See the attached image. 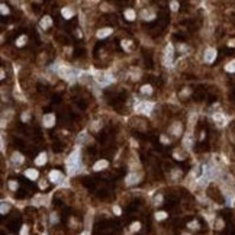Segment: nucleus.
<instances>
[{
    "label": "nucleus",
    "mask_w": 235,
    "mask_h": 235,
    "mask_svg": "<svg viewBox=\"0 0 235 235\" xmlns=\"http://www.w3.org/2000/svg\"><path fill=\"white\" fill-rule=\"evenodd\" d=\"M65 164H67L68 174H70V176L76 174V173L79 171V169H80V151H79V150L74 151L71 155L67 158V162H65Z\"/></svg>",
    "instance_id": "obj_1"
},
{
    "label": "nucleus",
    "mask_w": 235,
    "mask_h": 235,
    "mask_svg": "<svg viewBox=\"0 0 235 235\" xmlns=\"http://www.w3.org/2000/svg\"><path fill=\"white\" fill-rule=\"evenodd\" d=\"M58 74L62 77V79H65L67 81H70V83H73V81H76V79H77V76H79V73L76 71V70H73V68H68V67H64V65H61V67H58Z\"/></svg>",
    "instance_id": "obj_2"
},
{
    "label": "nucleus",
    "mask_w": 235,
    "mask_h": 235,
    "mask_svg": "<svg viewBox=\"0 0 235 235\" xmlns=\"http://www.w3.org/2000/svg\"><path fill=\"white\" fill-rule=\"evenodd\" d=\"M152 107H154V105L152 103H147V102H138L136 105H135V110L138 112V113H144V115H150L151 113V110H152Z\"/></svg>",
    "instance_id": "obj_3"
},
{
    "label": "nucleus",
    "mask_w": 235,
    "mask_h": 235,
    "mask_svg": "<svg viewBox=\"0 0 235 235\" xmlns=\"http://www.w3.org/2000/svg\"><path fill=\"white\" fill-rule=\"evenodd\" d=\"M173 58H174V48L171 44H169L166 48V52H164V64H166V67H170L173 64Z\"/></svg>",
    "instance_id": "obj_4"
},
{
    "label": "nucleus",
    "mask_w": 235,
    "mask_h": 235,
    "mask_svg": "<svg viewBox=\"0 0 235 235\" xmlns=\"http://www.w3.org/2000/svg\"><path fill=\"white\" fill-rule=\"evenodd\" d=\"M96 81L99 83V84H102V86H106V84H109L110 81H113V77H110L109 74H106V73H103V71H100V73H96Z\"/></svg>",
    "instance_id": "obj_5"
},
{
    "label": "nucleus",
    "mask_w": 235,
    "mask_h": 235,
    "mask_svg": "<svg viewBox=\"0 0 235 235\" xmlns=\"http://www.w3.org/2000/svg\"><path fill=\"white\" fill-rule=\"evenodd\" d=\"M42 122H44V126H45V128H51V126H54V124H55V116H54L52 113H46V115H44V117H42Z\"/></svg>",
    "instance_id": "obj_6"
},
{
    "label": "nucleus",
    "mask_w": 235,
    "mask_h": 235,
    "mask_svg": "<svg viewBox=\"0 0 235 235\" xmlns=\"http://www.w3.org/2000/svg\"><path fill=\"white\" fill-rule=\"evenodd\" d=\"M215 58H216V50H214V48H207L206 52H205V61H206L207 64H210V62H214V61H215Z\"/></svg>",
    "instance_id": "obj_7"
},
{
    "label": "nucleus",
    "mask_w": 235,
    "mask_h": 235,
    "mask_svg": "<svg viewBox=\"0 0 235 235\" xmlns=\"http://www.w3.org/2000/svg\"><path fill=\"white\" fill-rule=\"evenodd\" d=\"M50 180L52 183H60V181H62V174L58 170H54V171L50 173Z\"/></svg>",
    "instance_id": "obj_8"
},
{
    "label": "nucleus",
    "mask_w": 235,
    "mask_h": 235,
    "mask_svg": "<svg viewBox=\"0 0 235 235\" xmlns=\"http://www.w3.org/2000/svg\"><path fill=\"white\" fill-rule=\"evenodd\" d=\"M214 119H215V122H216L219 126H225V125H226V117H225L221 112H218V113L214 115Z\"/></svg>",
    "instance_id": "obj_9"
},
{
    "label": "nucleus",
    "mask_w": 235,
    "mask_h": 235,
    "mask_svg": "<svg viewBox=\"0 0 235 235\" xmlns=\"http://www.w3.org/2000/svg\"><path fill=\"white\" fill-rule=\"evenodd\" d=\"M138 181V174H135V173H129L128 176H126V179H125V183L128 184V186H132V184H135Z\"/></svg>",
    "instance_id": "obj_10"
},
{
    "label": "nucleus",
    "mask_w": 235,
    "mask_h": 235,
    "mask_svg": "<svg viewBox=\"0 0 235 235\" xmlns=\"http://www.w3.org/2000/svg\"><path fill=\"white\" fill-rule=\"evenodd\" d=\"M109 166V162L106 161V160H100V161H97L96 164H95V171H100V170H103V169H106Z\"/></svg>",
    "instance_id": "obj_11"
},
{
    "label": "nucleus",
    "mask_w": 235,
    "mask_h": 235,
    "mask_svg": "<svg viewBox=\"0 0 235 235\" xmlns=\"http://www.w3.org/2000/svg\"><path fill=\"white\" fill-rule=\"evenodd\" d=\"M51 25H52V20H51V17H50V16H45V17L41 20V28H42V29L50 28Z\"/></svg>",
    "instance_id": "obj_12"
},
{
    "label": "nucleus",
    "mask_w": 235,
    "mask_h": 235,
    "mask_svg": "<svg viewBox=\"0 0 235 235\" xmlns=\"http://www.w3.org/2000/svg\"><path fill=\"white\" fill-rule=\"evenodd\" d=\"M112 34V29L110 28H105V29H100L96 35H97V38H100V39H103V38H106V36H109Z\"/></svg>",
    "instance_id": "obj_13"
},
{
    "label": "nucleus",
    "mask_w": 235,
    "mask_h": 235,
    "mask_svg": "<svg viewBox=\"0 0 235 235\" xmlns=\"http://www.w3.org/2000/svg\"><path fill=\"white\" fill-rule=\"evenodd\" d=\"M45 162H46V154H45V152H42V154H39V155L36 157L35 164H36V166H44Z\"/></svg>",
    "instance_id": "obj_14"
},
{
    "label": "nucleus",
    "mask_w": 235,
    "mask_h": 235,
    "mask_svg": "<svg viewBox=\"0 0 235 235\" xmlns=\"http://www.w3.org/2000/svg\"><path fill=\"white\" fill-rule=\"evenodd\" d=\"M25 176H26L28 179H31V180H36V179H38V171H36V170H31V169H29V170H26V171H25Z\"/></svg>",
    "instance_id": "obj_15"
},
{
    "label": "nucleus",
    "mask_w": 235,
    "mask_h": 235,
    "mask_svg": "<svg viewBox=\"0 0 235 235\" xmlns=\"http://www.w3.org/2000/svg\"><path fill=\"white\" fill-rule=\"evenodd\" d=\"M183 142H184V147H186V148H190V147L193 145V139H192V135H190V134H187V135L184 136V139H183Z\"/></svg>",
    "instance_id": "obj_16"
},
{
    "label": "nucleus",
    "mask_w": 235,
    "mask_h": 235,
    "mask_svg": "<svg viewBox=\"0 0 235 235\" xmlns=\"http://www.w3.org/2000/svg\"><path fill=\"white\" fill-rule=\"evenodd\" d=\"M12 161H13L15 164H22V162H23V155L19 154V152H15V154L12 155Z\"/></svg>",
    "instance_id": "obj_17"
},
{
    "label": "nucleus",
    "mask_w": 235,
    "mask_h": 235,
    "mask_svg": "<svg viewBox=\"0 0 235 235\" xmlns=\"http://www.w3.org/2000/svg\"><path fill=\"white\" fill-rule=\"evenodd\" d=\"M171 132L176 135V136H179V135H181V125L177 122V124H174L173 125V128H171Z\"/></svg>",
    "instance_id": "obj_18"
},
{
    "label": "nucleus",
    "mask_w": 235,
    "mask_h": 235,
    "mask_svg": "<svg viewBox=\"0 0 235 235\" xmlns=\"http://www.w3.org/2000/svg\"><path fill=\"white\" fill-rule=\"evenodd\" d=\"M225 70H226L228 73H235V60L229 61V62L225 65Z\"/></svg>",
    "instance_id": "obj_19"
},
{
    "label": "nucleus",
    "mask_w": 235,
    "mask_h": 235,
    "mask_svg": "<svg viewBox=\"0 0 235 235\" xmlns=\"http://www.w3.org/2000/svg\"><path fill=\"white\" fill-rule=\"evenodd\" d=\"M61 13H62V16H64L65 19H70V17L73 16V10L70 9V7H64V9L61 10Z\"/></svg>",
    "instance_id": "obj_20"
},
{
    "label": "nucleus",
    "mask_w": 235,
    "mask_h": 235,
    "mask_svg": "<svg viewBox=\"0 0 235 235\" xmlns=\"http://www.w3.org/2000/svg\"><path fill=\"white\" fill-rule=\"evenodd\" d=\"M209 180H210V179H209V177H206V176L203 174L202 177H199V179H197V184L203 187V186H206V184L209 183Z\"/></svg>",
    "instance_id": "obj_21"
},
{
    "label": "nucleus",
    "mask_w": 235,
    "mask_h": 235,
    "mask_svg": "<svg viewBox=\"0 0 235 235\" xmlns=\"http://www.w3.org/2000/svg\"><path fill=\"white\" fill-rule=\"evenodd\" d=\"M87 141H89V139H87V134H86V132H81V134L77 136V142H79V144L87 142Z\"/></svg>",
    "instance_id": "obj_22"
},
{
    "label": "nucleus",
    "mask_w": 235,
    "mask_h": 235,
    "mask_svg": "<svg viewBox=\"0 0 235 235\" xmlns=\"http://www.w3.org/2000/svg\"><path fill=\"white\" fill-rule=\"evenodd\" d=\"M154 17H155V15H154V13L147 12V10H144V12H142V19H145V20H152Z\"/></svg>",
    "instance_id": "obj_23"
},
{
    "label": "nucleus",
    "mask_w": 235,
    "mask_h": 235,
    "mask_svg": "<svg viewBox=\"0 0 235 235\" xmlns=\"http://www.w3.org/2000/svg\"><path fill=\"white\" fill-rule=\"evenodd\" d=\"M125 17H126L128 20H134V19H135V12H134L132 9H128V10L125 12Z\"/></svg>",
    "instance_id": "obj_24"
},
{
    "label": "nucleus",
    "mask_w": 235,
    "mask_h": 235,
    "mask_svg": "<svg viewBox=\"0 0 235 235\" xmlns=\"http://www.w3.org/2000/svg\"><path fill=\"white\" fill-rule=\"evenodd\" d=\"M167 218V214L166 212H157L155 214V219L157 221H162V219H166Z\"/></svg>",
    "instance_id": "obj_25"
},
{
    "label": "nucleus",
    "mask_w": 235,
    "mask_h": 235,
    "mask_svg": "<svg viewBox=\"0 0 235 235\" xmlns=\"http://www.w3.org/2000/svg\"><path fill=\"white\" fill-rule=\"evenodd\" d=\"M25 42H26V36H25V35H22L20 38H17L16 45H17V46H22V45H25Z\"/></svg>",
    "instance_id": "obj_26"
},
{
    "label": "nucleus",
    "mask_w": 235,
    "mask_h": 235,
    "mask_svg": "<svg viewBox=\"0 0 235 235\" xmlns=\"http://www.w3.org/2000/svg\"><path fill=\"white\" fill-rule=\"evenodd\" d=\"M151 91H152L151 86H142V87H141V93H144V95H145V93H147V95H150Z\"/></svg>",
    "instance_id": "obj_27"
},
{
    "label": "nucleus",
    "mask_w": 235,
    "mask_h": 235,
    "mask_svg": "<svg viewBox=\"0 0 235 235\" xmlns=\"http://www.w3.org/2000/svg\"><path fill=\"white\" fill-rule=\"evenodd\" d=\"M196 119H197V115H196V113H192V115L189 116V124H190V126H192V125H195Z\"/></svg>",
    "instance_id": "obj_28"
},
{
    "label": "nucleus",
    "mask_w": 235,
    "mask_h": 235,
    "mask_svg": "<svg viewBox=\"0 0 235 235\" xmlns=\"http://www.w3.org/2000/svg\"><path fill=\"white\" fill-rule=\"evenodd\" d=\"M9 189H10V190H16V189H17V183H16L15 180H10V181H9Z\"/></svg>",
    "instance_id": "obj_29"
},
{
    "label": "nucleus",
    "mask_w": 235,
    "mask_h": 235,
    "mask_svg": "<svg viewBox=\"0 0 235 235\" xmlns=\"http://www.w3.org/2000/svg\"><path fill=\"white\" fill-rule=\"evenodd\" d=\"M139 226H141V224H139V222H135V224H132V225H131V232H135V231H138V229H139Z\"/></svg>",
    "instance_id": "obj_30"
},
{
    "label": "nucleus",
    "mask_w": 235,
    "mask_h": 235,
    "mask_svg": "<svg viewBox=\"0 0 235 235\" xmlns=\"http://www.w3.org/2000/svg\"><path fill=\"white\" fill-rule=\"evenodd\" d=\"M7 210H9V205L3 202V203H2V215H5V214L7 212Z\"/></svg>",
    "instance_id": "obj_31"
},
{
    "label": "nucleus",
    "mask_w": 235,
    "mask_h": 235,
    "mask_svg": "<svg viewBox=\"0 0 235 235\" xmlns=\"http://www.w3.org/2000/svg\"><path fill=\"white\" fill-rule=\"evenodd\" d=\"M170 7H171V10H173V12H177V10H179V3H177V2H171Z\"/></svg>",
    "instance_id": "obj_32"
},
{
    "label": "nucleus",
    "mask_w": 235,
    "mask_h": 235,
    "mask_svg": "<svg viewBox=\"0 0 235 235\" xmlns=\"http://www.w3.org/2000/svg\"><path fill=\"white\" fill-rule=\"evenodd\" d=\"M0 10H2V15H7V13H9V9H7L6 5H2V6H0Z\"/></svg>",
    "instance_id": "obj_33"
},
{
    "label": "nucleus",
    "mask_w": 235,
    "mask_h": 235,
    "mask_svg": "<svg viewBox=\"0 0 235 235\" xmlns=\"http://www.w3.org/2000/svg\"><path fill=\"white\" fill-rule=\"evenodd\" d=\"M189 228H190V229H197V228H199V224H197L196 221H193V222L189 224Z\"/></svg>",
    "instance_id": "obj_34"
},
{
    "label": "nucleus",
    "mask_w": 235,
    "mask_h": 235,
    "mask_svg": "<svg viewBox=\"0 0 235 235\" xmlns=\"http://www.w3.org/2000/svg\"><path fill=\"white\" fill-rule=\"evenodd\" d=\"M129 45H131V41H124V42H122V46H124L125 50L129 48Z\"/></svg>",
    "instance_id": "obj_35"
},
{
    "label": "nucleus",
    "mask_w": 235,
    "mask_h": 235,
    "mask_svg": "<svg viewBox=\"0 0 235 235\" xmlns=\"http://www.w3.org/2000/svg\"><path fill=\"white\" fill-rule=\"evenodd\" d=\"M22 121H23V122L29 121V115H28V113H23V115H22Z\"/></svg>",
    "instance_id": "obj_36"
},
{
    "label": "nucleus",
    "mask_w": 235,
    "mask_h": 235,
    "mask_svg": "<svg viewBox=\"0 0 235 235\" xmlns=\"http://www.w3.org/2000/svg\"><path fill=\"white\" fill-rule=\"evenodd\" d=\"M216 226H218V229H221V228L224 226V221H221V219H218V221H216Z\"/></svg>",
    "instance_id": "obj_37"
},
{
    "label": "nucleus",
    "mask_w": 235,
    "mask_h": 235,
    "mask_svg": "<svg viewBox=\"0 0 235 235\" xmlns=\"http://www.w3.org/2000/svg\"><path fill=\"white\" fill-rule=\"evenodd\" d=\"M57 221H58V218H57V215H55V214H52V215H51V222L54 224V222H57Z\"/></svg>",
    "instance_id": "obj_38"
},
{
    "label": "nucleus",
    "mask_w": 235,
    "mask_h": 235,
    "mask_svg": "<svg viewBox=\"0 0 235 235\" xmlns=\"http://www.w3.org/2000/svg\"><path fill=\"white\" fill-rule=\"evenodd\" d=\"M113 212H115L116 215H119V214H121V209L117 207V206H115V207H113Z\"/></svg>",
    "instance_id": "obj_39"
},
{
    "label": "nucleus",
    "mask_w": 235,
    "mask_h": 235,
    "mask_svg": "<svg viewBox=\"0 0 235 235\" xmlns=\"http://www.w3.org/2000/svg\"><path fill=\"white\" fill-rule=\"evenodd\" d=\"M20 234H28V226H23L22 231H20Z\"/></svg>",
    "instance_id": "obj_40"
},
{
    "label": "nucleus",
    "mask_w": 235,
    "mask_h": 235,
    "mask_svg": "<svg viewBox=\"0 0 235 235\" xmlns=\"http://www.w3.org/2000/svg\"><path fill=\"white\" fill-rule=\"evenodd\" d=\"M161 200H162V197H161V196H157V197H155V202H157V203H160Z\"/></svg>",
    "instance_id": "obj_41"
},
{
    "label": "nucleus",
    "mask_w": 235,
    "mask_h": 235,
    "mask_svg": "<svg viewBox=\"0 0 235 235\" xmlns=\"http://www.w3.org/2000/svg\"><path fill=\"white\" fill-rule=\"evenodd\" d=\"M189 93H190V91H189V90H184V91H183V93H181V96H187V95H189Z\"/></svg>",
    "instance_id": "obj_42"
},
{
    "label": "nucleus",
    "mask_w": 235,
    "mask_h": 235,
    "mask_svg": "<svg viewBox=\"0 0 235 235\" xmlns=\"http://www.w3.org/2000/svg\"><path fill=\"white\" fill-rule=\"evenodd\" d=\"M39 187H41V189H45V187H46V183H39Z\"/></svg>",
    "instance_id": "obj_43"
},
{
    "label": "nucleus",
    "mask_w": 235,
    "mask_h": 235,
    "mask_svg": "<svg viewBox=\"0 0 235 235\" xmlns=\"http://www.w3.org/2000/svg\"><path fill=\"white\" fill-rule=\"evenodd\" d=\"M161 141H162V142H169V139L166 136H161Z\"/></svg>",
    "instance_id": "obj_44"
}]
</instances>
